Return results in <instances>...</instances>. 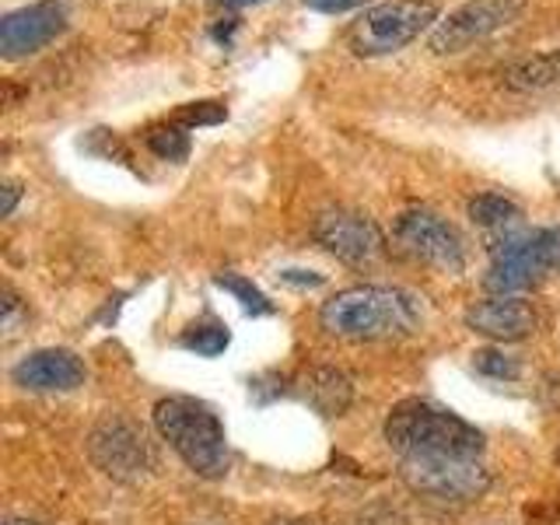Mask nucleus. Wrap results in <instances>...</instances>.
<instances>
[{
	"label": "nucleus",
	"mask_w": 560,
	"mask_h": 525,
	"mask_svg": "<svg viewBox=\"0 0 560 525\" xmlns=\"http://www.w3.org/2000/svg\"><path fill=\"white\" fill-rule=\"evenodd\" d=\"M323 329L343 340H396L420 323L417 302L399 288H347L319 312Z\"/></svg>",
	"instance_id": "f257e3e1"
},
{
	"label": "nucleus",
	"mask_w": 560,
	"mask_h": 525,
	"mask_svg": "<svg viewBox=\"0 0 560 525\" xmlns=\"http://www.w3.org/2000/svg\"><path fill=\"white\" fill-rule=\"evenodd\" d=\"M385 442L402 459L407 455H459V459H480L483 434L466 424L459 413L434 407L428 399H402L385 417Z\"/></svg>",
	"instance_id": "f03ea898"
},
{
	"label": "nucleus",
	"mask_w": 560,
	"mask_h": 525,
	"mask_svg": "<svg viewBox=\"0 0 560 525\" xmlns=\"http://www.w3.org/2000/svg\"><path fill=\"white\" fill-rule=\"evenodd\" d=\"M154 428L175 455L203 480H221L228 472V434L218 413L200 399L168 396L154 402Z\"/></svg>",
	"instance_id": "7ed1b4c3"
},
{
	"label": "nucleus",
	"mask_w": 560,
	"mask_h": 525,
	"mask_svg": "<svg viewBox=\"0 0 560 525\" xmlns=\"http://www.w3.org/2000/svg\"><path fill=\"white\" fill-rule=\"evenodd\" d=\"M553 270H560V228H522L494 245L483 288L490 294H522Z\"/></svg>",
	"instance_id": "20e7f679"
},
{
	"label": "nucleus",
	"mask_w": 560,
	"mask_h": 525,
	"mask_svg": "<svg viewBox=\"0 0 560 525\" xmlns=\"http://www.w3.org/2000/svg\"><path fill=\"white\" fill-rule=\"evenodd\" d=\"M438 25L434 0H385V4L364 8L347 32V46L358 57H389L410 46L420 32Z\"/></svg>",
	"instance_id": "39448f33"
},
{
	"label": "nucleus",
	"mask_w": 560,
	"mask_h": 525,
	"mask_svg": "<svg viewBox=\"0 0 560 525\" xmlns=\"http://www.w3.org/2000/svg\"><path fill=\"white\" fill-rule=\"evenodd\" d=\"M399 477L413 494L434 501H477L490 490V469L459 455H407Z\"/></svg>",
	"instance_id": "423d86ee"
},
{
	"label": "nucleus",
	"mask_w": 560,
	"mask_h": 525,
	"mask_svg": "<svg viewBox=\"0 0 560 525\" xmlns=\"http://www.w3.org/2000/svg\"><path fill=\"white\" fill-rule=\"evenodd\" d=\"M393 242L402 256H410L438 273H463L466 270V245L455 228L438 218L434 210H407L393 224Z\"/></svg>",
	"instance_id": "0eeeda50"
},
{
	"label": "nucleus",
	"mask_w": 560,
	"mask_h": 525,
	"mask_svg": "<svg viewBox=\"0 0 560 525\" xmlns=\"http://www.w3.org/2000/svg\"><path fill=\"white\" fill-rule=\"evenodd\" d=\"M88 455L105 477L119 483L144 480L154 466L144 431L127 417H105L102 424H95V431L88 434Z\"/></svg>",
	"instance_id": "6e6552de"
},
{
	"label": "nucleus",
	"mask_w": 560,
	"mask_h": 525,
	"mask_svg": "<svg viewBox=\"0 0 560 525\" xmlns=\"http://www.w3.org/2000/svg\"><path fill=\"white\" fill-rule=\"evenodd\" d=\"M525 0H466L463 8H455L448 18H442L431 28V49L438 57H452L469 46L483 43L487 35L501 32L522 14Z\"/></svg>",
	"instance_id": "1a4fd4ad"
},
{
	"label": "nucleus",
	"mask_w": 560,
	"mask_h": 525,
	"mask_svg": "<svg viewBox=\"0 0 560 525\" xmlns=\"http://www.w3.org/2000/svg\"><path fill=\"white\" fill-rule=\"evenodd\" d=\"M312 238L326 253L350 262V267H372V262L385 256L382 228L368 214H361V210H347V207L323 210L312 224Z\"/></svg>",
	"instance_id": "9d476101"
},
{
	"label": "nucleus",
	"mask_w": 560,
	"mask_h": 525,
	"mask_svg": "<svg viewBox=\"0 0 560 525\" xmlns=\"http://www.w3.org/2000/svg\"><path fill=\"white\" fill-rule=\"evenodd\" d=\"M67 28V8L60 0H35L18 11H8L0 22V57L22 60L46 49Z\"/></svg>",
	"instance_id": "9b49d317"
},
{
	"label": "nucleus",
	"mask_w": 560,
	"mask_h": 525,
	"mask_svg": "<svg viewBox=\"0 0 560 525\" xmlns=\"http://www.w3.org/2000/svg\"><path fill=\"white\" fill-rule=\"evenodd\" d=\"M11 378L14 385H22V389H32V393H70L84 385L88 368L74 350L46 347L18 361Z\"/></svg>",
	"instance_id": "f8f14e48"
},
{
	"label": "nucleus",
	"mask_w": 560,
	"mask_h": 525,
	"mask_svg": "<svg viewBox=\"0 0 560 525\" xmlns=\"http://www.w3.org/2000/svg\"><path fill=\"white\" fill-rule=\"evenodd\" d=\"M466 326L487 340L512 343L525 340L536 329V312L518 294H490L466 312Z\"/></svg>",
	"instance_id": "ddd939ff"
},
{
	"label": "nucleus",
	"mask_w": 560,
	"mask_h": 525,
	"mask_svg": "<svg viewBox=\"0 0 560 525\" xmlns=\"http://www.w3.org/2000/svg\"><path fill=\"white\" fill-rule=\"evenodd\" d=\"M469 221L498 245L504 238H512L515 232H522V207L501 197V192H480V197L469 200Z\"/></svg>",
	"instance_id": "4468645a"
},
{
	"label": "nucleus",
	"mask_w": 560,
	"mask_h": 525,
	"mask_svg": "<svg viewBox=\"0 0 560 525\" xmlns=\"http://www.w3.org/2000/svg\"><path fill=\"white\" fill-rule=\"evenodd\" d=\"M305 399L323 417H340L347 413L350 399H354V385L337 368H312L305 378Z\"/></svg>",
	"instance_id": "2eb2a0df"
},
{
	"label": "nucleus",
	"mask_w": 560,
	"mask_h": 525,
	"mask_svg": "<svg viewBox=\"0 0 560 525\" xmlns=\"http://www.w3.org/2000/svg\"><path fill=\"white\" fill-rule=\"evenodd\" d=\"M560 84V49H542L504 70V88L512 92H547Z\"/></svg>",
	"instance_id": "dca6fc26"
},
{
	"label": "nucleus",
	"mask_w": 560,
	"mask_h": 525,
	"mask_svg": "<svg viewBox=\"0 0 560 525\" xmlns=\"http://www.w3.org/2000/svg\"><path fill=\"white\" fill-rule=\"evenodd\" d=\"M179 343L200 358H218L224 354V347L232 343V337H228V329L221 323H192L179 337Z\"/></svg>",
	"instance_id": "f3484780"
},
{
	"label": "nucleus",
	"mask_w": 560,
	"mask_h": 525,
	"mask_svg": "<svg viewBox=\"0 0 560 525\" xmlns=\"http://www.w3.org/2000/svg\"><path fill=\"white\" fill-rule=\"evenodd\" d=\"M144 144L162 158V162H186L189 158V133L183 127H154L148 130L144 137Z\"/></svg>",
	"instance_id": "a211bd4d"
},
{
	"label": "nucleus",
	"mask_w": 560,
	"mask_h": 525,
	"mask_svg": "<svg viewBox=\"0 0 560 525\" xmlns=\"http://www.w3.org/2000/svg\"><path fill=\"white\" fill-rule=\"evenodd\" d=\"M218 288H224V291H232L238 302H242V308L249 312V315H270L273 312V302L267 294H262L256 284H249L245 277H238V273H218Z\"/></svg>",
	"instance_id": "6ab92c4d"
},
{
	"label": "nucleus",
	"mask_w": 560,
	"mask_h": 525,
	"mask_svg": "<svg viewBox=\"0 0 560 525\" xmlns=\"http://www.w3.org/2000/svg\"><path fill=\"white\" fill-rule=\"evenodd\" d=\"M175 127H214V122H224L228 119V109H224V102H186L175 109Z\"/></svg>",
	"instance_id": "aec40b11"
},
{
	"label": "nucleus",
	"mask_w": 560,
	"mask_h": 525,
	"mask_svg": "<svg viewBox=\"0 0 560 525\" xmlns=\"http://www.w3.org/2000/svg\"><path fill=\"white\" fill-rule=\"evenodd\" d=\"M472 368H477V372L487 375V378H518V372H522L518 358L504 354V350H490V347L472 354Z\"/></svg>",
	"instance_id": "412c9836"
},
{
	"label": "nucleus",
	"mask_w": 560,
	"mask_h": 525,
	"mask_svg": "<svg viewBox=\"0 0 560 525\" xmlns=\"http://www.w3.org/2000/svg\"><path fill=\"white\" fill-rule=\"evenodd\" d=\"M18 326H22V298H18L11 288H4V337L11 340Z\"/></svg>",
	"instance_id": "4be33fe9"
},
{
	"label": "nucleus",
	"mask_w": 560,
	"mask_h": 525,
	"mask_svg": "<svg viewBox=\"0 0 560 525\" xmlns=\"http://www.w3.org/2000/svg\"><path fill=\"white\" fill-rule=\"evenodd\" d=\"M312 11H323V14H347V11H358L364 8L368 0H305Z\"/></svg>",
	"instance_id": "5701e85b"
},
{
	"label": "nucleus",
	"mask_w": 560,
	"mask_h": 525,
	"mask_svg": "<svg viewBox=\"0 0 560 525\" xmlns=\"http://www.w3.org/2000/svg\"><path fill=\"white\" fill-rule=\"evenodd\" d=\"M280 280L284 284H294V288H323V273H315V270H280Z\"/></svg>",
	"instance_id": "b1692460"
},
{
	"label": "nucleus",
	"mask_w": 560,
	"mask_h": 525,
	"mask_svg": "<svg viewBox=\"0 0 560 525\" xmlns=\"http://www.w3.org/2000/svg\"><path fill=\"white\" fill-rule=\"evenodd\" d=\"M529 525H560V504L529 508Z\"/></svg>",
	"instance_id": "393cba45"
},
{
	"label": "nucleus",
	"mask_w": 560,
	"mask_h": 525,
	"mask_svg": "<svg viewBox=\"0 0 560 525\" xmlns=\"http://www.w3.org/2000/svg\"><path fill=\"white\" fill-rule=\"evenodd\" d=\"M18 197H22V186H18V183H8V186H4V207H0V214L11 218V214H14Z\"/></svg>",
	"instance_id": "a878e982"
},
{
	"label": "nucleus",
	"mask_w": 560,
	"mask_h": 525,
	"mask_svg": "<svg viewBox=\"0 0 560 525\" xmlns=\"http://www.w3.org/2000/svg\"><path fill=\"white\" fill-rule=\"evenodd\" d=\"M224 4H232V8H249V4H262V0H224Z\"/></svg>",
	"instance_id": "bb28decb"
},
{
	"label": "nucleus",
	"mask_w": 560,
	"mask_h": 525,
	"mask_svg": "<svg viewBox=\"0 0 560 525\" xmlns=\"http://www.w3.org/2000/svg\"><path fill=\"white\" fill-rule=\"evenodd\" d=\"M270 525H308V522H298V518H277V522H270Z\"/></svg>",
	"instance_id": "cd10ccee"
},
{
	"label": "nucleus",
	"mask_w": 560,
	"mask_h": 525,
	"mask_svg": "<svg viewBox=\"0 0 560 525\" xmlns=\"http://www.w3.org/2000/svg\"><path fill=\"white\" fill-rule=\"evenodd\" d=\"M8 525H35V522H8Z\"/></svg>",
	"instance_id": "c85d7f7f"
}]
</instances>
